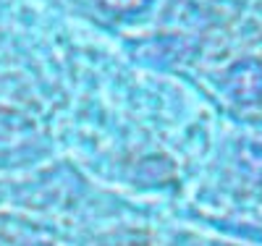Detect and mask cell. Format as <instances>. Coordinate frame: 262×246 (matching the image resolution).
<instances>
[{
    "label": "cell",
    "mask_w": 262,
    "mask_h": 246,
    "mask_svg": "<svg viewBox=\"0 0 262 246\" xmlns=\"http://www.w3.org/2000/svg\"><path fill=\"white\" fill-rule=\"evenodd\" d=\"M100 8H105L107 13H116V16H131V13H139L144 11L152 0H95Z\"/></svg>",
    "instance_id": "obj_1"
},
{
    "label": "cell",
    "mask_w": 262,
    "mask_h": 246,
    "mask_svg": "<svg viewBox=\"0 0 262 246\" xmlns=\"http://www.w3.org/2000/svg\"><path fill=\"white\" fill-rule=\"evenodd\" d=\"M29 246H50V243H29Z\"/></svg>",
    "instance_id": "obj_2"
}]
</instances>
